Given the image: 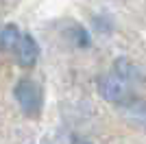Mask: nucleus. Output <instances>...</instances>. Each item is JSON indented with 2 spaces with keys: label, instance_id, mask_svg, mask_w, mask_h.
Instances as JSON below:
<instances>
[{
  "label": "nucleus",
  "instance_id": "nucleus-4",
  "mask_svg": "<svg viewBox=\"0 0 146 144\" xmlns=\"http://www.w3.org/2000/svg\"><path fill=\"white\" fill-rule=\"evenodd\" d=\"M20 39H22V33L15 24H7V26L0 29V50H5V53L15 50Z\"/></svg>",
  "mask_w": 146,
  "mask_h": 144
},
{
  "label": "nucleus",
  "instance_id": "nucleus-3",
  "mask_svg": "<svg viewBox=\"0 0 146 144\" xmlns=\"http://www.w3.org/2000/svg\"><path fill=\"white\" fill-rule=\"evenodd\" d=\"M15 53H18V63L20 66H33L37 61V55H39V48H37L35 39L31 35H22V39H20L18 48H15Z\"/></svg>",
  "mask_w": 146,
  "mask_h": 144
},
{
  "label": "nucleus",
  "instance_id": "nucleus-2",
  "mask_svg": "<svg viewBox=\"0 0 146 144\" xmlns=\"http://www.w3.org/2000/svg\"><path fill=\"white\" fill-rule=\"evenodd\" d=\"M15 101L26 116H37L42 107V90L31 79H20L15 85Z\"/></svg>",
  "mask_w": 146,
  "mask_h": 144
},
{
  "label": "nucleus",
  "instance_id": "nucleus-1",
  "mask_svg": "<svg viewBox=\"0 0 146 144\" xmlns=\"http://www.w3.org/2000/svg\"><path fill=\"white\" fill-rule=\"evenodd\" d=\"M129 66L124 61H118V66L105 74L100 81H98V92L105 101H111V103H118L122 101L129 92Z\"/></svg>",
  "mask_w": 146,
  "mask_h": 144
}]
</instances>
